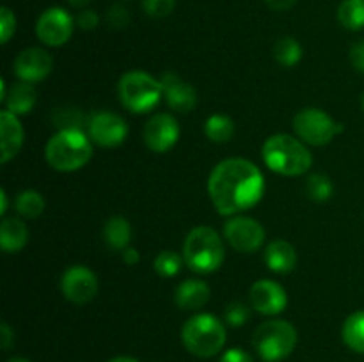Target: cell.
Returning a JSON list of instances; mask_svg holds the SVG:
<instances>
[{
  "label": "cell",
  "instance_id": "cell-29",
  "mask_svg": "<svg viewBox=\"0 0 364 362\" xmlns=\"http://www.w3.org/2000/svg\"><path fill=\"white\" fill-rule=\"evenodd\" d=\"M183 258L174 251H162L153 261V268L160 277H174L181 270Z\"/></svg>",
  "mask_w": 364,
  "mask_h": 362
},
{
  "label": "cell",
  "instance_id": "cell-36",
  "mask_svg": "<svg viewBox=\"0 0 364 362\" xmlns=\"http://www.w3.org/2000/svg\"><path fill=\"white\" fill-rule=\"evenodd\" d=\"M220 362H252L251 355L240 348H231L220 357Z\"/></svg>",
  "mask_w": 364,
  "mask_h": 362
},
{
  "label": "cell",
  "instance_id": "cell-5",
  "mask_svg": "<svg viewBox=\"0 0 364 362\" xmlns=\"http://www.w3.org/2000/svg\"><path fill=\"white\" fill-rule=\"evenodd\" d=\"M181 343L196 357H213L226 343V327L212 314H196L181 329Z\"/></svg>",
  "mask_w": 364,
  "mask_h": 362
},
{
  "label": "cell",
  "instance_id": "cell-14",
  "mask_svg": "<svg viewBox=\"0 0 364 362\" xmlns=\"http://www.w3.org/2000/svg\"><path fill=\"white\" fill-rule=\"evenodd\" d=\"M249 302H251V307L262 314L274 316L287 309L288 295L281 284L269 279H262L252 284L251 290H249Z\"/></svg>",
  "mask_w": 364,
  "mask_h": 362
},
{
  "label": "cell",
  "instance_id": "cell-27",
  "mask_svg": "<svg viewBox=\"0 0 364 362\" xmlns=\"http://www.w3.org/2000/svg\"><path fill=\"white\" fill-rule=\"evenodd\" d=\"M14 208L25 219H38L45 212V199L36 190H21L16 195Z\"/></svg>",
  "mask_w": 364,
  "mask_h": 362
},
{
  "label": "cell",
  "instance_id": "cell-21",
  "mask_svg": "<svg viewBox=\"0 0 364 362\" xmlns=\"http://www.w3.org/2000/svg\"><path fill=\"white\" fill-rule=\"evenodd\" d=\"M28 241V229L25 222L16 216H7L0 224V247L7 254L21 251Z\"/></svg>",
  "mask_w": 364,
  "mask_h": 362
},
{
  "label": "cell",
  "instance_id": "cell-41",
  "mask_svg": "<svg viewBox=\"0 0 364 362\" xmlns=\"http://www.w3.org/2000/svg\"><path fill=\"white\" fill-rule=\"evenodd\" d=\"M68 2H70L73 7H85L91 0H68Z\"/></svg>",
  "mask_w": 364,
  "mask_h": 362
},
{
  "label": "cell",
  "instance_id": "cell-35",
  "mask_svg": "<svg viewBox=\"0 0 364 362\" xmlns=\"http://www.w3.org/2000/svg\"><path fill=\"white\" fill-rule=\"evenodd\" d=\"M350 62L359 73H364V39L354 43L350 48Z\"/></svg>",
  "mask_w": 364,
  "mask_h": 362
},
{
  "label": "cell",
  "instance_id": "cell-33",
  "mask_svg": "<svg viewBox=\"0 0 364 362\" xmlns=\"http://www.w3.org/2000/svg\"><path fill=\"white\" fill-rule=\"evenodd\" d=\"M107 20L114 28H124L130 23V13L123 6H112L107 13Z\"/></svg>",
  "mask_w": 364,
  "mask_h": 362
},
{
  "label": "cell",
  "instance_id": "cell-32",
  "mask_svg": "<svg viewBox=\"0 0 364 362\" xmlns=\"http://www.w3.org/2000/svg\"><path fill=\"white\" fill-rule=\"evenodd\" d=\"M14 31H16V16L9 7L4 6L0 9V41H2V45H6L13 38Z\"/></svg>",
  "mask_w": 364,
  "mask_h": 362
},
{
  "label": "cell",
  "instance_id": "cell-13",
  "mask_svg": "<svg viewBox=\"0 0 364 362\" xmlns=\"http://www.w3.org/2000/svg\"><path fill=\"white\" fill-rule=\"evenodd\" d=\"M87 133L95 144L102 148H116L127 138L128 124L117 114L98 112L89 119Z\"/></svg>",
  "mask_w": 364,
  "mask_h": 362
},
{
  "label": "cell",
  "instance_id": "cell-8",
  "mask_svg": "<svg viewBox=\"0 0 364 362\" xmlns=\"http://www.w3.org/2000/svg\"><path fill=\"white\" fill-rule=\"evenodd\" d=\"M294 130L302 142L326 146L343 131V126L320 109H302L294 117Z\"/></svg>",
  "mask_w": 364,
  "mask_h": 362
},
{
  "label": "cell",
  "instance_id": "cell-24",
  "mask_svg": "<svg viewBox=\"0 0 364 362\" xmlns=\"http://www.w3.org/2000/svg\"><path fill=\"white\" fill-rule=\"evenodd\" d=\"M206 137L217 144L230 142L235 135V123L231 117L223 116V114H213L205 123Z\"/></svg>",
  "mask_w": 364,
  "mask_h": 362
},
{
  "label": "cell",
  "instance_id": "cell-44",
  "mask_svg": "<svg viewBox=\"0 0 364 362\" xmlns=\"http://www.w3.org/2000/svg\"><path fill=\"white\" fill-rule=\"evenodd\" d=\"M361 105H363V110H364V92H363V96H361Z\"/></svg>",
  "mask_w": 364,
  "mask_h": 362
},
{
  "label": "cell",
  "instance_id": "cell-23",
  "mask_svg": "<svg viewBox=\"0 0 364 362\" xmlns=\"http://www.w3.org/2000/svg\"><path fill=\"white\" fill-rule=\"evenodd\" d=\"M341 336L350 350L364 353V311L354 312L345 319Z\"/></svg>",
  "mask_w": 364,
  "mask_h": 362
},
{
  "label": "cell",
  "instance_id": "cell-42",
  "mask_svg": "<svg viewBox=\"0 0 364 362\" xmlns=\"http://www.w3.org/2000/svg\"><path fill=\"white\" fill-rule=\"evenodd\" d=\"M109 362H139V361H135L134 357H116V358H110Z\"/></svg>",
  "mask_w": 364,
  "mask_h": 362
},
{
  "label": "cell",
  "instance_id": "cell-3",
  "mask_svg": "<svg viewBox=\"0 0 364 362\" xmlns=\"http://www.w3.org/2000/svg\"><path fill=\"white\" fill-rule=\"evenodd\" d=\"M262 155L267 167L281 176H301L308 172L313 163L311 153L302 141L287 133H276L267 138Z\"/></svg>",
  "mask_w": 364,
  "mask_h": 362
},
{
  "label": "cell",
  "instance_id": "cell-17",
  "mask_svg": "<svg viewBox=\"0 0 364 362\" xmlns=\"http://www.w3.org/2000/svg\"><path fill=\"white\" fill-rule=\"evenodd\" d=\"M0 163H7L20 153L23 146V126H21L18 116L11 114L9 110H2L0 114Z\"/></svg>",
  "mask_w": 364,
  "mask_h": 362
},
{
  "label": "cell",
  "instance_id": "cell-12",
  "mask_svg": "<svg viewBox=\"0 0 364 362\" xmlns=\"http://www.w3.org/2000/svg\"><path fill=\"white\" fill-rule=\"evenodd\" d=\"M142 138L153 153H167L180 138L178 121L171 114H155L146 121Z\"/></svg>",
  "mask_w": 364,
  "mask_h": 362
},
{
  "label": "cell",
  "instance_id": "cell-39",
  "mask_svg": "<svg viewBox=\"0 0 364 362\" xmlns=\"http://www.w3.org/2000/svg\"><path fill=\"white\" fill-rule=\"evenodd\" d=\"M121 256H123V261L127 263L128 266L137 265L139 259H141V256H139V251H137V248H134V247H127L123 252H121Z\"/></svg>",
  "mask_w": 364,
  "mask_h": 362
},
{
  "label": "cell",
  "instance_id": "cell-16",
  "mask_svg": "<svg viewBox=\"0 0 364 362\" xmlns=\"http://www.w3.org/2000/svg\"><path fill=\"white\" fill-rule=\"evenodd\" d=\"M162 85V94L167 105L176 112H192L198 105V92L188 82L180 78L174 73H166L160 78Z\"/></svg>",
  "mask_w": 364,
  "mask_h": 362
},
{
  "label": "cell",
  "instance_id": "cell-38",
  "mask_svg": "<svg viewBox=\"0 0 364 362\" xmlns=\"http://www.w3.org/2000/svg\"><path fill=\"white\" fill-rule=\"evenodd\" d=\"M265 4L274 11H288L297 4V0H265Z\"/></svg>",
  "mask_w": 364,
  "mask_h": 362
},
{
  "label": "cell",
  "instance_id": "cell-25",
  "mask_svg": "<svg viewBox=\"0 0 364 362\" xmlns=\"http://www.w3.org/2000/svg\"><path fill=\"white\" fill-rule=\"evenodd\" d=\"M338 21L348 31L364 28V0H343L338 7Z\"/></svg>",
  "mask_w": 364,
  "mask_h": 362
},
{
  "label": "cell",
  "instance_id": "cell-4",
  "mask_svg": "<svg viewBox=\"0 0 364 362\" xmlns=\"http://www.w3.org/2000/svg\"><path fill=\"white\" fill-rule=\"evenodd\" d=\"M226 258L223 238L208 226L194 227L183 241V261L192 272L212 273Z\"/></svg>",
  "mask_w": 364,
  "mask_h": 362
},
{
  "label": "cell",
  "instance_id": "cell-7",
  "mask_svg": "<svg viewBox=\"0 0 364 362\" xmlns=\"http://www.w3.org/2000/svg\"><path fill=\"white\" fill-rule=\"evenodd\" d=\"M297 330L284 319H270L262 323L252 336V344L265 362L287 358L297 346Z\"/></svg>",
  "mask_w": 364,
  "mask_h": 362
},
{
  "label": "cell",
  "instance_id": "cell-10",
  "mask_svg": "<svg viewBox=\"0 0 364 362\" xmlns=\"http://www.w3.org/2000/svg\"><path fill=\"white\" fill-rule=\"evenodd\" d=\"M73 18L63 7H50L36 23V35L46 46H63L73 35Z\"/></svg>",
  "mask_w": 364,
  "mask_h": 362
},
{
  "label": "cell",
  "instance_id": "cell-34",
  "mask_svg": "<svg viewBox=\"0 0 364 362\" xmlns=\"http://www.w3.org/2000/svg\"><path fill=\"white\" fill-rule=\"evenodd\" d=\"M98 21H100L98 14H96L92 9L82 11V13L77 16V25L82 28V31H92V28H96Z\"/></svg>",
  "mask_w": 364,
  "mask_h": 362
},
{
  "label": "cell",
  "instance_id": "cell-2",
  "mask_svg": "<svg viewBox=\"0 0 364 362\" xmlns=\"http://www.w3.org/2000/svg\"><path fill=\"white\" fill-rule=\"evenodd\" d=\"M45 156L52 169L59 172H75L91 160V138L78 128H63L50 137Z\"/></svg>",
  "mask_w": 364,
  "mask_h": 362
},
{
  "label": "cell",
  "instance_id": "cell-1",
  "mask_svg": "<svg viewBox=\"0 0 364 362\" xmlns=\"http://www.w3.org/2000/svg\"><path fill=\"white\" fill-rule=\"evenodd\" d=\"M208 194L220 215H237L262 201L265 180L262 170L249 160L228 158L213 167Z\"/></svg>",
  "mask_w": 364,
  "mask_h": 362
},
{
  "label": "cell",
  "instance_id": "cell-19",
  "mask_svg": "<svg viewBox=\"0 0 364 362\" xmlns=\"http://www.w3.org/2000/svg\"><path fill=\"white\" fill-rule=\"evenodd\" d=\"M265 263L276 273H290L297 266V251L287 240H274L265 248Z\"/></svg>",
  "mask_w": 364,
  "mask_h": 362
},
{
  "label": "cell",
  "instance_id": "cell-31",
  "mask_svg": "<svg viewBox=\"0 0 364 362\" xmlns=\"http://www.w3.org/2000/svg\"><path fill=\"white\" fill-rule=\"evenodd\" d=\"M176 0H142V9L151 18H166L174 11Z\"/></svg>",
  "mask_w": 364,
  "mask_h": 362
},
{
  "label": "cell",
  "instance_id": "cell-22",
  "mask_svg": "<svg viewBox=\"0 0 364 362\" xmlns=\"http://www.w3.org/2000/svg\"><path fill=\"white\" fill-rule=\"evenodd\" d=\"M103 238L112 251H121L130 247L132 226L124 216H110L103 227Z\"/></svg>",
  "mask_w": 364,
  "mask_h": 362
},
{
  "label": "cell",
  "instance_id": "cell-40",
  "mask_svg": "<svg viewBox=\"0 0 364 362\" xmlns=\"http://www.w3.org/2000/svg\"><path fill=\"white\" fill-rule=\"evenodd\" d=\"M0 201H2V204H0V215H6V212H7V194H6V190L0 192Z\"/></svg>",
  "mask_w": 364,
  "mask_h": 362
},
{
  "label": "cell",
  "instance_id": "cell-20",
  "mask_svg": "<svg viewBox=\"0 0 364 362\" xmlns=\"http://www.w3.org/2000/svg\"><path fill=\"white\" fill-rule=\"evenodd\" d=\"M36 89L31 82H14L11 89L7 91V96L4 98L6 110H9L14 116H25L31 112L36 105Z\"/></svg>",
  "mask_w": 364,
  "mask_h": 362
},
{
  "label": "cell",
  "instance_id": "cell-15",
  "mask_svg": "<svg viewBox=\"0 0 364 362\" xmlns=\"http://www.w3.org/2000/svg\"><path fill=\"white\" fill-rule=\"evenodd\" d=\"M53 67V59L46 50L27 48L18 53L13 62V73L23 82H41L50 75Z\"/></svg>",
  "mask_w": 364,
  "mask_h": 362
},
{
  "label": "cell",
  "instance_id": "cell-26",
  "mask_svg": "<svg viewBox=\"0 0 364 362\" xmlns=\"http://www.w3.org/2000/svg\"><path fill=\"white\" fill-rule=\"evenodd\" d=\"M274 59L284 67H294L302 59V46L295 38H279L274 45Z\"/></svg>",
  "mask_w": 364,
  "mask_h": 362
},
{
  "label": "cell",
  "instance_id": "cell-11",
  "mask_svg": "<svg viewBox=\"0 0 364 362\" xmlns=\"http://www.w3.org/2000/svg\"><path fill=\"white\" fill-rule=\"evenodd\" d=\"M98 277L87 266H71L63 273V279H60V291L64 298L77 305L91 302L98 295Z\"/></svg>",
  "mask_w": 364,
  "mask_h": 362
},
{
  "label": "cell",
  "instance_id": "cell-6",
  "mask_svg": "<svg viewBox=\"0 0 364 362\" xmlns=\"http://www.w3.org/2000/svg\"><path fill=\"white\" fill-rule=\"evenodd\" d=\"M117 94L124 109L134 114H146L164 98L160 80L144 71H128L117 84Z\"/></svg>",
  "mask_w": 364,
  "mask_h": 362
},
{
  "label": "cell",
  "instance_id": "cell-43",
  "mask_svg": "<svg viewBox=\"0 0 364 362\" xmlns=\"http://www.w3.org/2000/svg\"><path fill=\"white\" fill-rule=\"evenodd\" d=\"M7 362H31V361H27V358H21V357H14V358H9Z\"/></svg>",
  "mask_w": 364,
  "mask_h": 362
},
{
  "label": "cell",
  "instance_id": "cell-37",
  "mask_svg": "<svg viewBox=\"0 0 364 362\" xmlns=\"http://www.w3.org/2000/svg\"><path fill=\"white\" fill-rule=\"evenodd\" d=\"M13 343H14L13 330L9 329L7 323H2V325H0V346H2V350H9Z\"/></svg>",
  "mask_w": 364,
  "mask_h": 362
},
{
  "label": "cell",
  "instance_id": "cell-18",
  "mask_svg": "<svg viewBox=\"0 0 364 362\" xmlns=\"http://www.w3.org/2000/svg\"><path fill=\"white\" fill-rule=\"evenodd\" d=\"M210 300L208 284L199 279H187L174 291V302L183 311H198Z\"/></svg>",
  "mask_w": 364,
  "mask_h": 362
},
{
  "label": "cell",
  "instance_id": "cell-28",
  "mask_svg": "<svg viewBox=\"0 0 364 362\" xmlns=\"http://www.w3.org/2000/svg\"><path fill=\"white\" fill-rule=\"evenodd\" d=\"M306 194H308V197L313 199V201H329L334 194L333 181L327 176H323V174H313V176H309L308 181H306Z\"/></svg>",
  "mask_w": 364,
  "mask_h": 362
},
{
  "label": "cell",
  "instance_id": "cell-30",
  "mask_svg": "<svg viewBox=\"0 0 364 362\" xmlns=\"http://www.w3.org/2000/svg\"><path fill=\"white\" fill-rule=\"evenodd\" d=\"M249 307L242 302H231L226 305V311H224V319H226L228 325L231 327H242L249 322Z\"/></svg>",
  "mask_w": 364,
  "mask_h": 362
},
{
  "label": "cell",
  "instance_id": "cell-9",
  "mask_svg": "<svg viewBox=\"0 0 364 362\" xmlns=\"http://www.w3.org/2000/svg\"><path fill=\"white\" fill-rule=\"evenodd\" d=\"M223 233L228 243L244 254L256 252L265 241V229L251 216H233L224 224Z\"/></svg>",
  "mask_w": 364,
  "mask_h": 362
}]
</instances>
